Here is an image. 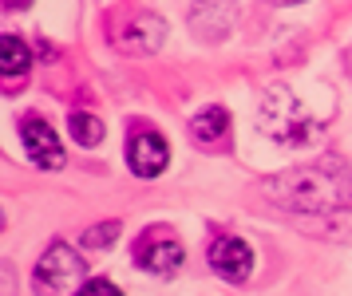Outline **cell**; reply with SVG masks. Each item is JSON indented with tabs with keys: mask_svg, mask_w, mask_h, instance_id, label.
I'll use <instances>...</instances> for the list:
<instances>
[{
	"mask_svg": "<svg viewBox=\"0 0 352 296\" xmlns=\"http://www.w3.org/2000/svg\"><path fill=\"white\" fill-rule=\"evenodd\" d=\"M261 194L289 214H333L352 205V166L324 155L261 178Z\"/></svg>",
	"mask_w": 352,
	"mask_h": 296,
	"instance_id": "6da1fadb",
	"label": "cell"
},
{
	"mask_svg": "<svg viewBox=\"0 0 352 296\" xmlns=\"http://www.w3.org/2000/svg\"><path fill=\"white\" fill-rule=\"evenodd\" d=\"M257 126H261V135H270L273 142L293 146V150L313 146L320 139V123L305 111V103L289 87H270V91L261 95V103H257Z\"/></svg>",
	"mask_w": 352,
	"mask_h": 296,
	"instance_id": "7a4b0ae2",
	"label": "cell"
},
{
	"mask_svg": "<svg viewBox=\"0 0 352 296\" xmlns=\"http://www.w3.org/2000/svg\"><path fill=\"white\" fill-rule=\"evenodd\" d=\"M83 284H87L83 281V257L64 241L48 245L44 257L36 261V273H32L36 296H80Z\"/></svg>",
	"mask_w": 352,
	"mask_h": 296,
	"instance_id": "3957f363",
	"label": "cell"
},
{
	"mask_svg": "<svg viewBox=\"0 0 352 296\" xmlns=\"http://www.w3.org/2000/svg\"><path fill=\"white\" fill-rule=\"evenodd\" d=\"M135 261L151 277H175L182 261H186V253H182V241L170 229H146L139 237V245H135Z\"/></svg>",
	"mask_w": 352,
	"mask_h": 296,
	"instance_id": "277c9868",
	"label": "cell"
},
{
	"mask_svg": "<svg viewBox=\"0 0 352 296\" xmlns=\"http://www.w3.org/2000/svg\"><path fill=\"white\" fill-rule=\"evenodd\" d=\"M210 269L230 284H245L254 273V249L241 237H218L210 245Z\"/></svg>",
	"mask_w": 352,
	"mask_h": 296,
	"instance_id": "5b68a950",
	"label": "cell"
},
{
	"mask_svg": "<svg viewBox=\"0 0 352 296\" xmlns=\"http://www.w3.org/2000/svg\"><path fill=\"white\" fill-rule=\"evenodd\" d=\"M20 139H24L28 158H32L36 166H44V170H60L64 166V146H60L56 130L44 119H24L20 123Z\"/></svg>",
	"mask_w": 352,
	"mask_h": 296,
	"instance_id": "8992f818",
	"label": "cell"
},
{
	"mask_svg": "<svg viewBox=\"0 0 352 296\" xmlns=\"http://www.w3.org/2000/svg\"><path fill=\"white\" fill-rule=\"evenodd\" d=\"M166 162H170V146H166V139L162 135H151V130H143V135H135L127 146V166L139 178H159L162 170H166Z\"/></svg>",
	"mask_w": 352,
	"mask_h": 296,
	"instance_id": "52a82bcc",
	"label": "cell"
},
{
	"mask_svg": "<svg viewBox=\"0 0 352 296\" xmlns=\"http://www.w3.org/2000/svg\"><path fill=\"white\" fill-rule=\"evenodd\" d=\"M186 20H190V28L198 32L202 40H222V36H230V28H234L238 8H234V0H198Z\"/></svg>",
	"mask_w": 352,
	"mask_h": 296,
	"instance_id": "ba28073f",
	"label": "cell"
},
{
	"mask_svg": "<svg viewBox=\"0 0 352 296\" xmlns=\"http://www.w3.org/2000/svg\"><path fill=\"white\" fill-rule=\"evenodd\" d=\"M166 44V20L162 16H135L127 28H123V36H119V47L123 52H139V56H151V52H159V47Z\"/></svg>",
	"mask_w": 352,
	"mask_h": 296,
	"instance_id": "9c48e42d",
	"label": "cell"
},
{
	"mask_svg": "<svg viewBox=\"0 0 352 296\" xmlns=\"http://www.w3.org/2000/svg\"><path fill=\"white\" fill-rule=\"evenodd\" d=\"M293 225L305 229V234L324 237V241L352 245V205L349 209H333V214H293Z\"/></svg>",
	"mask_w": 352,
	"mask_h": 296,
	"instance_id": "30bf717a",
	"label": "cell"
},
{
	"mask_svg": "<svg viewBox=\"0 0 352 296\" xmlns=\"http://www.w3.org/2000/svg\"><path fill=\"white\" fill-rule=\"evenodd\" d=\"M190 139H194V146H202V150L222 146V142L230 139V111L226 107H202L190 119Z\"/></svg>",
	"mask_w": 352,
	"mask_h": 296,
	"instance_id": "8fae6325",
	"label": "cell"
},
{
	"mask_svg": "<svg viewBox=\"0 0 352 296\" xmlns=\"http://www.w3.org/2000/svg\"><path fill=\"white\" fill-rule=\"evenodd\" d=\"M28 67H32V52L24 47V40L4 36V40H0V71H4V76H24Z\"/></svg>",
	"mask_w": 352,
	"mask_h": 296,
	"instance_id": "7c38bea8",
	"label": "cell"
},
{
	"mask_svg": "<svg viewBox=\"0 0 352 296\" xmlns=\"http://www.w3.org/2000/svg\"><path fill=\"white\" fill-rule=\"evenodd\" d=\"M67 130H72V139L80 142V146H99L103 142V123H99L96 115H87V111H76L72 119H67Z\"/></svg>",
	"mask_w": 352,
	"mask_h": 296,
	"instance_id": "4fadbf2b",
	"label": "cell"
},
{
	"mask_svg": "<svg viewBox=\"0 0 352 296\" xmlns=\"http://www.w3.org/2000/svg\"><path fill=\"white\" fill-rule=\"evenodd\" d=\"M115 237H119V221H103V225H96V229H87V234H83V245H87V249H107V245H111Z\"/></svg>",
	"mask_w": 352,
	"mask_h": 296,
	"instance_id": "5bb4252c",
	"label": "cell"
},
{
	"mask_svg": "<svg viewBox=\"0 0 352 296\" xmlns=\"http://www.w3.org/2000/svg\"><path fill=\"white\" fill-rule=\"evenodd\" d=\"M80 296H123V293H119V288H115L107 277H96V281H87V284L80 288Z\"/></svg>",
	"mask_w": 352,
	"mask_h": 296,
	"instance_id": "9a60e30c",
	"label": "cell"
},
{
	"mask_svg": "<svg viewBox=\"0 0 352 296\" xmlns=\"http://www.w3.org/2000/svg\"><path fill=\"white\" fill-rule=\"evenodd\" d=\"M32 0H4V8H12V12H20V8H28Z\"/></svg>",
	"mask_w": 352,
	"mask_h": 296,
	"instance_id": "2e32d148",
	"label": "cell"
},
{
	"mask_svg": "<svg viewBox=\"0 0 352 296\" xmlns=\"http://www.w3.org/2000/svg\"><path fill=\"white\" fill-rule=\"evenodd\" d=\"M270 4H281L285 8V4H305V0H270Z\"/></svg>",
	"mask_w": 352,
	"mask_h": 296,
	"instance_id": "e0dca14e",
	"label": "cell"
}]
</instances>
